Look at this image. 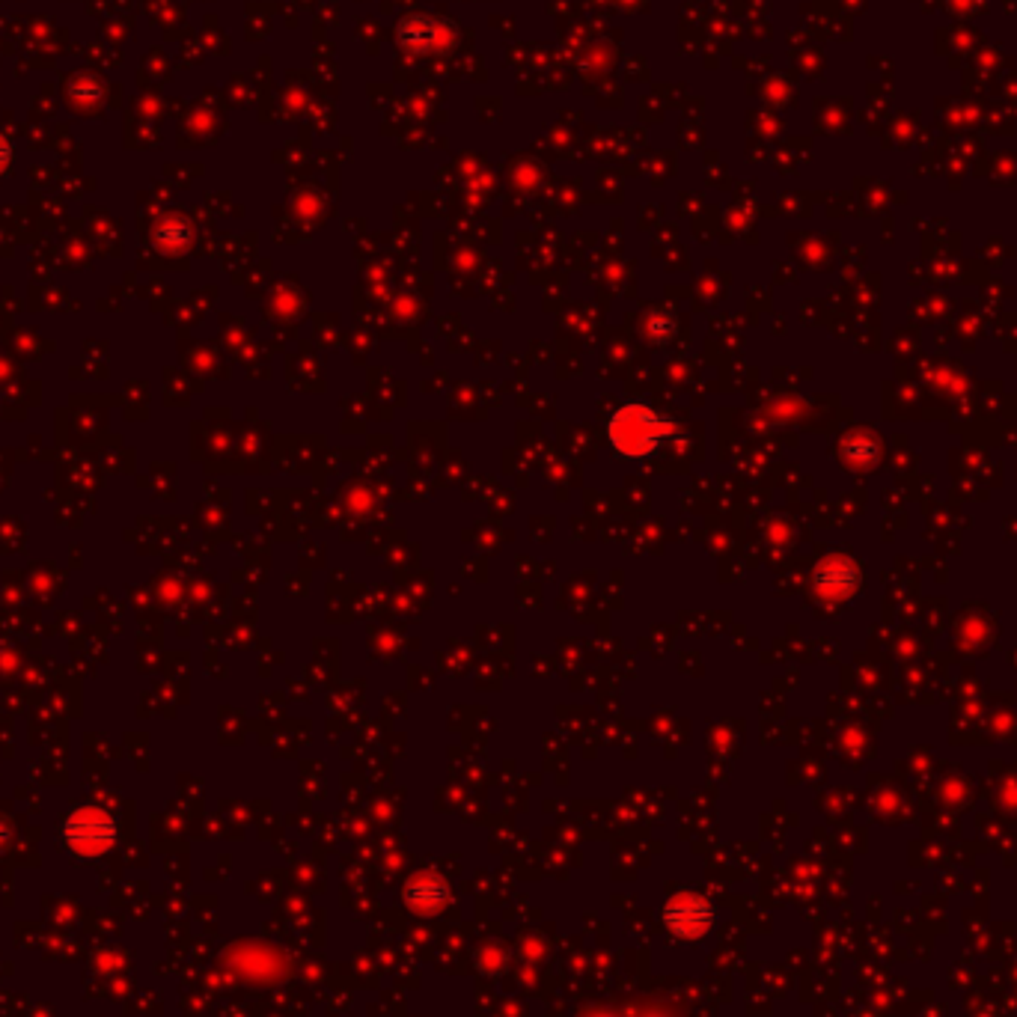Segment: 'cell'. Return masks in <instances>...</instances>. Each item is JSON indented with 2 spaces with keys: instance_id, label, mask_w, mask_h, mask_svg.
<instances>
[{
  "instance_id": "6da1fadb",
  "label": "cell",
  "mask_w": 1017,
  "mask_h": 1017,
  "mask_svg": "<svg viewBox=\"0 0 1017 1017\" xmlns=\"http://www.w3.org/2000/svg\"><path fill=\"white\" fill-rule=\"evenodd\" d=\"M673 432V423L664 420L655 408H649L646 402H628L622 405L610 423H607V435L616 452L628 455V458H646L661 447V441Z\"/></svg>"
},
{
  "instance_id": "7a4b0ae2",
  "label": "cell",
  "mask_w": 1017,
  "mask_h": 1017,
  "mask_svg": "<svg viewBox=\"0 0 1017 1017\" xmlns=\"http://www.w3.org/2000/svg\"><path fill=\"white\" fill-rule=\"evenodd\" d=\"M66 836L72 842L75 851L81 854H99L102 848H108L113 839V824L102 815V812H78L69 824H66Z\"/></svg>"
}]
</instances>
